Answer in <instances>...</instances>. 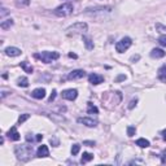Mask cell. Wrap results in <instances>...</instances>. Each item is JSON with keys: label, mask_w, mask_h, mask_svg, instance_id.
<instances>
[{"label": "cell", "mask_w": 166, "mask_h": 166, "mask_svg": "<svg viewBox=\"0 0 166 166\" xmlns=\"http://www.w3.org/2000/svg\"><path fill=\"white\" fill-rule=\"evenodd\" d=\"M15 153L17 156V160L21 162H27L33 156V145L21 144L15 148Z\"/></svg>", "instance_id": "6da1fadb"}, {"label": "cell", "mask_w": 166, "mask_h": 166, "mask_svg": "<svg viewBox=\"0 0 166 166\" xmlns=\"http://www.w3.org/2000/svg\"><path fill=\"white\" fill-rule=\"evenodd\" d=\"M34 57H35V59H38V60H40V61L44 62V64H49V62H52V61H55V60L59 59L60 53H59V52H48V51H46V52H40V53H35Z\"/></svg>", "instance_id": "7a4b0ae2"}, {"label": "cell", "mask_w": 166, "mask_h": 166, "mask_svg": "<svg viewBox=\"0 0 166 166\" xmlns=\"http://www.w3.org/2000/svg\"><path fill=\"white\" fill-rule=\"evenodd\" d=\"M73 10H74V7L71 3H64V4L59 5L53 10V13L57 17H68V16H70L73 13Z\"/></svg>", "instance_id": "3957f363"}, {"label": "cell", "mask_w": 166, "mask_h": 166, "mask_svg": "<svg viewBox=\"0 0 166 166\" xmlns=\"http://www.w3.org/2000/svg\"><path fill=\"white\" fill-rule=\"evenodd\" d=\"M88 26L86 22H77V24L71 25V26H69L68 29H66V34L68 35H77V34H84L86 31H87Z\"/></svg>", "instance_id": "277c9868"}, {"label": "cell", "mask_w": 166, "mask_h": 166, "mask_svg": "<svg viewBox=\"0 0 166 166\" xmlns=\"http://www.w3.org/2000/svg\"><path fill=\"white\" fill-rule=\"evenodd\" d=\"M131 44H132L131 39H130L129 37H124L120 42H117V44H116V51H117L118 53H123L124 51H127V49L131 47Z\"/></svg>", "instance_id": "5b68a950"}, {"label": "cell", "mask_w": 166, "mask_h": 166, "mask_svg": "<svg viewBox=\"0 0 166 166\" xmlns=\"http://www.w3.org/2000/svg\"><path fill=\"white\" fill-rule=\"evenodd\" d=\"M61 96H62V99H65V100L73 101V100H75L77 96H78V91H77L75 88H69V90L62 91Z\"/></svg>", "instance_id": "8992f818"}, {"label": "cell", "mask_w": 166, "mask_h": 166, "mask_svg": "<svg viewBox=\"0 0 166 166\" xmlns=\"http://www.w3.org/2000/svg\"><path fill=\"white\" fill-rule=\"evenodd\" d=\"M77 121H78V123L84 124V126H87V127H95V126H98V121L93 120V118H88V117H79Z\"/></svg>", "instance_id": "52a82bcc"}, {"label": "cell", "mask_w": 166, "mask_h": 166, "mask_svg": "<svg viewBox=\"0 0 166 166\" xmlns=\"http://www.w3.org/2000/svg\"><path fill=\"white\" fill-rule=\"evenodd\" d=\"M7 136H8V139H9V140H13V142H17V140L21 139V135H20V132L17 131L16 126L10 127V130L7 132Z\"/></svg>", "instance_id": "ba28073f"}, {"label": "cell", "mask_w": 166, "mask_h": 166, "mask_svg": "<svg viewBox=\"0 0 166 166\" xmlns=\"http://www.w3.org/2000/svg\"><path fill=\"white\" fill-rule=\"evenodd\" d=\"M86 75V71L82 70V69H77V70H73L69 73L68 75V79H70V81H73V79H81L83 77Z\"/></svg>", "instance_id": "9c48e42d"}, {"label": "cell", "mask_w": 166, "mask_h": 166, "mask_svg": "<svg viewBox=\"0 0 166 166\" xmlns=\"http://www.w3.org/2000/svg\"><path fill=\"white\" fill-rule=\"evenodd\" d=\"M88 81H90L91 84H100V83L104 82V77L100 75V74H96V73H92L88 75Z\"/></svg>", "instance_id": "30bf717a"}, {"label": "cell", "mask_w": 166, "mask_h": 166, "mask_svg": "<svg viewBox=\"0 0 166 166\" xmlns=\"http://www.w3.org/2000/svg\"><path fill=\"white\" fill-rule=\"evenodd\" d=\"M5 55L9 57H17L21 55V49L17 48V47H8V48H5Z\"/></svg>", "instance_id": "8fae6325"}, {"label": "cell", "mask_w": 166, "mask_h": 166, "mask_svg": "<svg viewBox=\"0 0 166 166\" xmlns=\"http://www.w3.org/2000/svg\"><path fill=\"white\" fill-rule=\"evenodd\" d=\"M110 7H95V8H87L84 10L86 13H98V12H110Z\"/></svg>", "instance_id": "7c38bea8"}, {"label": "cell", "mask_w": 166, "mask_h": 166, "mask_svg": "<svg viewBox=\"0 0 166 166\" xmlns=\"http://www.w3.org/2000/svg\"><path fill=\"white\" fill-rule=\"evenodd\" d=\"M31 96L34 99H37V100H42V99H44V96H46V90H44V88H35L31 92Z\"/></svg>", "instance_id": "4fadbf2b"}, {"label": "cell", "mask_w": 166, "mask_h": 166, "mask_svg": "<svg viewBox=\"0 0 166 166\" xmlns=\"http://www.w3.org/2000/svg\"><path fill=\"white\" fill-rule=\"evenodd\" d=\"M37 156L39 157V158H42V157H48V156H49V149H48V147L42 144L39 148H38V151H37Z\"/></svg>", "instance_id": "5bb4252c"}, {"label": "cell", "mask_w": 166, "mask_h": 166, "mask_svg": "<svg viewBox=\"0 0 166 166\" xmlns=\"http://www.w3.org/2000/svg\"><path fill=\"white\" fill-rule=\"evenodd\" d=\"M164 56H165V52L161 48H153L151 51V57H153V59H162Z\"/></svg>", "instance_id": "9a60e30c"}, {"label": "cell", "mask_w": 166, "mask_h": 166, "mask_svg": "<svg viewBox=\"0 0 166 166\" xmlns=\"http://www.w3.org/2000/svg\"><path fill=\"white\" fill-rule=\"evenodd\" d=\"M157 75H158V79L162 82L166 81V64L165 65H162L161 68L158 69V71H157Z\"/></svg>", "instance_id": "2e32d148"}, {"label": "cell", "mask_w": 166, "mask_h": 166, "mask_svg": "<svg viewBox=\"0 0 166 166\" xmlns=\"http://www.w3.org/2000/svg\"><path fill=\"white\" fill-rule=\"evenodd\" d=\"M13 20L12 18H8V20H4V21H1V24H0V27H1L3 30H8V29H10V26H13Z\"/></svg>", "instance_id": "e0dca14e"}, {"label": "cell", "mask_w": 166, "mask_h": 166, "mask_svg": "<svg viewBox=\"0 0 166 166\" xmlns=\"http://www.w3.org/2000/svg\"><path fill=\"white\" fill-rule=\"evenodd\" d=\"M93 160V154L92 153H88V152H84L82 156V160H81V164H87V162L92 161Z\"/></svg>", "instance_id": "ac0fdd59"}, {"label": "cell", "mask_w": 166, "mask_h": 166, "mask_svg": "<svg viewBox=\"0 0 166 166\" xmlns=\"http://www.w3.org/2000/svg\"><path fill=\"white\" fill-rule=\"evenodd\" d=\"M83 43H84L86 48H87L88 51L93 49V42L91 40V38H88V37H86V35H83Z\"/></svg>", "instance_id": "d6986e66"}, {"label": "cell", "mask_w": 166, "mask_h": 166, "mask_svg": "<svg viewBox=\"0 0 166 166\" xmlns=\"http://www.w3.org/2000/svg\"><path fill=\"white\" fill-rule=\"evenodd\" d=\"M136 145H139L140 148H148L151 145V143H149V140L144 139V138H140V139L136 140Z\"/></svg>", "instance_id": "ffe728a7"}, {"label": "cell", "mask_w": 166, "mask_h": 166, "mask_svg": "<svg viewBox=\"0 0 166 166\" xmlns=\"http://www.w3.org/2000/svg\"><path fill=\"white\" fill-rule=\"evenodd\" d=\"M20 65H21V68L25 70V73L31 74V73H33V70H34V69H33V66H31V65H29V62H27V61H22V62L20 64Z\"/></svg>", "instance_id": "44dd1931"}, {"label": "cell", "mask_w": 166, "mask_h": 166, "mask_svg": "<svg viewBox=\"0 0 166 166\" xmlns=\"http://www.w3.org/2000/svg\"><path fill=\"white\" fill-rule=\"evenodd\" d=\"M87 113H88V114H93V113H95V114H98V113H99L98 107H95L92 103H88L87 104Z\"/></svg>", "instance_id": "7402d4cb"}, {"label": "cell", "mask_w": 166, "mask_h": 166, "mask_svg": "<svg viewBox=\"0 0 166 166\" xmlns=\"http://www.w3.org/2000/svg\"><path fill=\"white\" fill-rule=\"evenodd\" d=\"M17 84L20 86V87H27V86H29V79H27L26 77H21V78H18Z\"/></svg>", "instance_id": "603a6c76"}, {"label": "cell", "mask_w": 166, "mask_h": 166, "mask_svg": "<svg viewBox=\"0 0 166 166\" xmlns=\"http://www.w3.org/2000/svg\"><path fill=\"white\" fill-rule=\"evenodd\" d=\"M156 30H157L158 33H161L162 35H166V26H164V25L156 24Z\"/></svg>", "instance_id": "cb8c5ba5"}, {"label": "cell", "mask_w": 166, "mask_h": 166, "mask_svg": "<svg viewBox=\"0 0 166 166\" xmlns=\"http://www.w3.org/2000/svg\"><path fill=\"white\" fill-rule=\"evenodd\" d=\"M79 151H81V145L73 144V147H71V154H73V156H77V154L79 153Z\"/></svg>", "instance_id": "d4e9b609"}, {"label": "cell", "mask_w": 166, "mask_h": 166, "mask_svg": "<svg viewBox=\"0 0 166 166\" xmlns=\"http://www.w3.org/2000/svg\"><path fill=\"white\" fill-rule=\"evenodd\" d=\"M30 118V114H27V113H25V114H21L20 117H18V124H22L25 122V121H27Z\"/></svg>", "instance_id": "484cf974"}, {"label": "cell", "mask_w": 166, "mask_h": 166, "mask_svg": "<svg viewBox=\"0 0 166 166\" xmlns=\"http://www.w3.org/2000/svg\"><path fill=\"white\" fill-rule=\"evenodd\" d=\"M135 132H136V129H135L134 126H129V127H127V135H129L130 138L134 136Z\"/></svg>", "instance_id": "4316f807"}, {"label": "cell", "mask_w": 166, "mask_h": 166, "mask_svg": "<svg viewBox=\"0 0 166 166\" xmlns=\"http://www.w3.org/2000/svg\"><path fill=\"white\" fill-rule=\"evenodd\" d=\"M158 43L161 44L162 47H165L166 48V35H161V37L158 38Z\"/></svg>", "instance_id": "83f0119b"}, {"label": "cell", "mask_w": 166, "mask_h": 166, "mask_svg": "<svg viewBox=\"0 0 166 166\" xmlns=\"http://www.w3.org/2000/svg\"><path fill=\"white\" fill-rule=\"evenodd\" d=\"M49 142H51V144L53 145V147H59V139H57V138H51V140H49Z\"/></svg>", "instance_id": "f1b7e54d"}, {"label": "cell", "mask_w": 166, "mask_h": 166, "mask_svg": "<svg viewBox=\"0 0 166 166\" xmlns=\"http://www.w3.org/2000/svg\"><path fill=\"white\" fill-rule=\"evenodd\" d=\"M96 143L92 142V140H84L83 142V145H87V147H95Z\"/></svg>", "instance_id": "f546056e"}, {"label": "cell", "mask_w": 166, "mask_h": 166, "mask_svg": "<svg viewBox=\"0 0 166 166\" xmlns=\"http://www.w3.org/2000/svg\"><path fill=\"white\" fill-rule=\"evenodd\" d=\"M56 90H53V91H52V93H51V96H49V99H48V101H49V103H52V101H53L55 100V99H56Z\"/></svg>", "instance_id": "4dcf8cb0"}, {"label": "cell", "mask_w": 166, "mask_h": 166, "mask_svg": "<svg viewBox=\"0 0 166 166\" xmlns=\"http://www.w3.org/2000/svg\"><path fill=\"white\" fill-rule=\"evenodd\" d=\"M136 103H138V99H132V100L130 101V104H129V109H132V108L136 105Z\"/></svg>", "instance_id": "1f68e13d"}, {"label": "cell", "mask_w": 166, "mask_h": 166, "mask_svg": "<svg viewBox=\"0 0 166 166\" xmlns=\"http://www.w3.org/2000/svg\"><path fill=\"white\" fill-rule=\"evenodd\" d=\"M139 59H140V56H139V55H136V56H132L131 59H130V61H131V62H134V61H138V60H139Z\"/></svg>", "instance_id": "d6a6232c"}, {"label": "cell", "mask_w": 166, "mask_h": 166, "mask_svg": "<svg viewBox=\"0 0 166 166\" xmlns=\"http://www.w3.org/2000/svg\"><path fill=\"white\" fill-rule=\"evenodd\" d=\"M7 13H8V10H7V9H5V8H1V15H0V17H1V18H3V17H4V16H5V15H7Z\"/></svg>", "instance_id": "836d02e7"}, {"label": "cell", "mask_w": 166, "mask_h": 166, "mask_svg": "<svg viewBox=\"0 0 166 166\" xmlns=\"http://www.w3.org/2000/svg\"><path fill=\"white\" fill-rule=\"evenodd\" d=\"M26 140H27V142H31L33 143V140H34V139H33V135L31 134H27L26 135Z\"/></svg>", "instance_id": "e575fe53"}, {"label": "cell", "mask_w": 166, "mask_h": 166, "mask_svg": "<svg viewBox=\"0 0 166 166\" xmlns=\"http://www.w3.org/2000/svg\"><path fill=\"white\" fill-rule=\"evenodd\" d=\"M161 162H162V164H165V162H166V152H164V153H162V156H161Z\"/></svg>", "instance_id": "d590c367"}, {"label": "cell", "mask_w": 166, "mask_h": 166, "mask_svg": "<svg viewBox=\"0 0 166 166\" xmlns=\"http://www.w3.org/2000/svg\"><path fill=\"white\" fill-rule=\"evenodd\" d=\"M42 139H43V135H40V134H38L37 138H35V140H37V142H40Z\"/></svg>", "instance_id": "8d00e7d4"}, {"label": "cell", "mask_w": 166, "mask_h": 166, "mask_svg": "<svg viewBox=\"0 0 166 166\" xmlns=\"http://www.w3.org/2000/svg\"><path fill=\"white\" fill-rule=\"evenodd\" d=\"M161 135H162V139L166 140V130H164V131H161Z\"/></svg>", "instance_id": "74e56055"}, {"label": "cell", "mask_w": 166, "mask_h": 166, "mask_svg": "<svg viewBox=\"0 0 166 166\" xmlns=\"http://www.w3.org/2000/svg\"><path fill=\"white\" fill-rule=\"evenodd\" d=\"M124 78H126V77H124V75H120V77H118V78H117V81H118V82H120V81H123Z\"/></svg>", "instance_id": "f35d334b"}, {"label": "cell", "mask_w": 166, "mask_h": 166, "mask_svg": "<svg viewBox=\"0 0 166 166\" xmlns=\"http://www.w3.org/2000/svg\"><path fill=\"white\" fill-rule=\"evenodd\" d=\"M69 57H71V59H77V55L75 53H69Z\"/></svg>", "instance_id": "ab89813d"}]
</instances>
